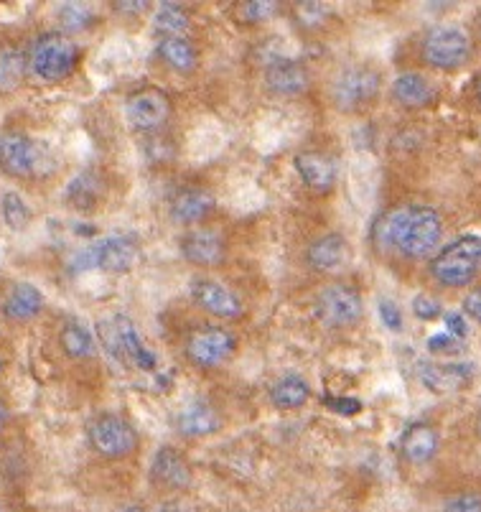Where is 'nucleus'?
Wrapping results in <instances>:
<instances>
[{
	"label": "nucleus",
	"mask_w": 481,
	"mask_h": 512,
	"mask_svg": "<svg viewBox=\"0 0 481 512\" xmlns=\"http://www.w3.org/2000/svg\"><path fill=\"white\" fill-rule=\"evenodd\" d=\"M377 232L385 248L405 258L420 260L428 258L441 245L443 220L438 209L426 207V204H403L382 217Z\"/></svg>",
	"instance_id": "obj_1"
},
{
	"label": "nucleus",
	"mask_w": 481,
	"mask_h": 512,
	"mask_svg": "<svg viewBox=\"0 0 481 512\" xmlns=\"http://www.w3.org/2000/svg\"><path fill=\"white\" fill-rule=\"evenodd\" d=\"M428 271L443 288L469 286L481 273V237L461 235L443 245L428 265Z\"/></svg>",
	"instance_id": "obj_2"
},
{
	"label": "nucleus",
	"mask_w": 481,
	"mask_h": 512,
	"mask_svg": "<svg viewBox=\"0 0 481 512\" xmlns=\"http://www.w3.org/2000/svg\"><path fill=\"white\" fill-rule=\"evenodd\" d=\"M140 258V240L133 232H118L95 240L82 250L74 260V271H105V273H125L130 271Z\"/></svg>",
	"instance_id": "obj_3"
},
{
	"label": "nucleus",
	"mask_w": 481,
	"mask_h": 512,
	"mask_svg": "<svg viewBox=\"0 0 481 512\" xmlns=\"http://www.w3.org/2000/svg\"><path fill=\"white\" fill-rule=\"evenodd\" d=\"M79 62V46L59 31H46L34 41L28 67L44 82H62Z\"/></svg>",
	"instance_id": "obj_4"
},
{
	"label": "nucleus",
	"mask_w": 481,
	"mask_h": 512,
	"mask_svg": "<svg viewBox=\"0 0 481 512\" xmlns=\"http://www.w3.org/2000/svg\"><path fill=\"white\" fill-rule=\"evenodd\" d=\"M0 171L11 179H36L51 171V156L41 143L23 133L0 136Z\"/></svg>",
	"instance_id": "obj_5"
},
{
	"label": "nucleus",
	"mask_w": 481,
	"mask_h": 512,
	"mask_svg": "<svg viewBox=\"0 0 481 512\" xmlns=\"http://www.w3.org/2000/svg\"><path fill=\"white\" fill-rule=\"evenodd\" d=\"M423 62L441 72L461 69L471 57V36L461 26H436L423 36L420 44Z\"/></svg>",
	"instance_id": "obj_6"
},
{
	"label": "nucleus",
	"mask_w": 481,
	"mask_h": 512,
	"mask_svg": "<svg viewBox=\"0 0 481 512\" xmlns=\"http://www.w3.org/2000/svg\"><path fill=\"white\" fill-rule=\"evenodd\" d=\"M382 74L367 64H354V67L342 69L336 74L331 85V97L334 105L344 113H357L362 107L372 105L380 97Z\"/></svg>",
	"instance_id": "obj_7"
},
{
	"label": "nucleus",
	"mask_w": 481,
	"mask_h": 512,
	"mask_svg": "<svg viewBox=\"0 0 481 512\" xmlns=\"http://www.w3.org/2000/svg\"><path fill=\"white\" fill-rule=\"evenodd\" d=\"M364 314L362 293L349 283H331L316 296V316L324 327L349 329Z\"/></svg>",
	"instance_id": "obj_8"
},
{
	"label": "nucleus",
	"mask_w": 481,
	"mask_h": 512,
	"mask_svg": "<svg viewBox=\"0 0 481 512\" xmlns=\"http://www.w3.org/2000/svg\"><path fill=\"white\" fill-rule=\"evenodd\" d=\"M237 349V337L230 329L217 327V324H207V327H199L186 337L184 352L186 360L196 367H204V370H212V367L224 365L235 355Z\"/></svg>",
	"instance_id": "obj_9"
},
{
	"label": "nucleus",
	"mask_w": 481,
	"mask_h": 512,
	"mask_svg": "<svg viewBox=\"0 0 481 512\" xmlns=\"http://www.w3.org/2000/svg\"><path fill=\"white\" fill-rule=\"evenodd\" d=\"M87 439H90L92 449L107 459H123L138 446L135 428L115 413H102V416L92 418L87 426Z\"/></svg>",
	"instance_id": "obj_10"
},
{
	"label": "nucleus",
	"mask_w": 481,
	"mask_h": 512,
	"mask_svg": "<svg viewBox=\"0 0 481 512\" xmlns=\"http://www.w3.org/2000/svg\"><path fill=\"white\" fill-rule=\"evenodd\" d=\"M171 110L174 107H171L166 92L151 87V90H140L128 97V102H125V120L138 133H156V130H161L168 123Z\"/></svg>",
	"instance_id": "obj_11"
},
{
	"label": "nucleus",
	"mask_w": 481,
	"mask_h": 512,
	"mask_svg": "<svg viewBox=\"0 0 481 512\" xmlns=\"http://www.w3.org/2000/svg\"><path fill=\"white\" fill-rule=\"evenodd\" d=\"M189 296L202 311L214 319H240L245 314V304L232 288L214 278H194L189 286Z\"/></svg>",
	"instance_id": "obj_12"
},
{
	"label": "nucleus",
	"mask_w": 481,
	"mask_h": 512,
	"mask_svg": "<svg viewBox=\"0 0 481 512\" xmlns=\"http://www.w3.org/2000/svg\"><path fill=\"white\" fill-rule=\"evenodd\" d=\"M179 250L186 263L199 265V268H217L227 260V242L222 232L212 227H194L186 232L179 242Z\"/></svg>",
	"instance_id": "obj_13"
},
{
	"label": "nucleus",
	"mask_w": 481,
	"mask_h": 512,
	"mask_svg": "<svg viewBox=\"0 0 481 512\" xmlns=\"http://www.w3.org/2000/svg\"><path fill=\"white\" fill-rule=\"evenodd\" d=\"M418 377L431 393L448 395L471 383V367L464 362H423Z\"/></svg>",
	"instance_id": "obj_14"
},
{
	"label": "nucleus",
	"mask_w": 481,
	"mask_h": 512,
	"mask_svg": "<svg viewBox=\"0 0 481 512\" xmlns=\"http://www.w3.org/2000/svg\"><path fill=\"white\" fill-rule=\"evenodd\" d=\"M308 82H311V77H308L306 64L298 62V59H275V62H270L268 69H265V85H268V90L273 92V95H303V92L308 90Z\"/></svg>",
	"instance_id": "obj_15"
},
{
	"label": "nucleus",
	"mask_w": 481,
	"mask_h": 512,
	"mask_svg": "<svg viewBox=\"0 0 481 512\" xmlns=\"http://www.w3.org/2000/svg\"><path fill=\"white\" fill-rule=\"evenodd\" d=\"M112 321H115V332H118V339H120L123 365H133L143 372L156 370L158 367L156 352H151V349L143 344V337H140L138 327H135V321L125 314L112 316Z\"/></svg>",
	"instance_id": "obj_16"
},
{
	"label": "nucleus",
	"mask_w": 481,
	"mask_h": 512,
	"mask_svg": "<svg viewBox=\"0 0 481 512\" xmlns=\"http://www.w3.org/2000/svg\"><path fill=\"white\" fill-rule=\"evenodd\" d=\"M214 209V197L212 192L202 189V186H184L171 197L168 204V214L171 220L179 222V225H199L202 220H207Z\"/></svg>",
	"instance_id": "obj_17"
},
{
	"label": "nucleus",
	"mask_w": 481,
	"mask_h": 512,
	"mask_svg": "<svg viewBox=\"0 0 481 512\" xmlns=\"http://www.w3.org/2000/svg\"><path fill=\"white\" fill-rule=\"evenodd\" d=\"M349 260V242L347 237L339 235V232H329V235H321L316 240H311V245L306 248V263L308 268H314L319 273H334L339 268H344Z\"/></svg>",
	"instance_id": "obj_18"
},
{
	"label": "nucleus",
	"mask_w": 481,
	"mask_h": 512,
	"mask_svg": "<svg viewBox=\"0 0 481 512\" xmlns=\"http://www.w3.org/2000/svg\"><path fill=\"white\" fill-rule=\"evenodd\" d=\"M153 482L168 487V490H184L191 484V469L186 456L174 446H161L153 456L151 464Z\"/></svg>",
	"instance_id": "obj_19"
},
{
	"label": "nucleus",
	"mask_w": 481,
	"mask_h": 512,
	"mask_svg": "<svg viewBox=\"0 0 481 512\" xmlns=\"http://www.w3.org/2000/svg\"><path fill=\"white\" fill-rule=\"evenodd\" d=\"M392 100L398 105L408 107V110H420V107H428L433 100H436V85L426 74L420 72H403L392 79L390 87Z\"/></svg>",
	"instance_id": "obj_20"
},
{
	"label": "nucleus",
	"mask_w": 481,
	"mask_h": 512,
	"mask_svg": "<svg viewBox=\"0 0 481 512\" xmlns=\"http://www.w3.org/2000/svg\"><path fill=\"white\" fill-rule=\"evenodd\" d=\"M438 449H441V436L431 423H413L405 428V434L400 436V451L410 464L420 467L436 459Z\"/></svg>",
	"instance_id": "obj_21"
},
{
	"label": "nucleus",
	"mask_w": 481,
	"mask_h": 512,
	"mask_svg": "<svg viewBox=\"0 0 481 512\" xmlns=\"http://www.w3.org/2000/svg\"><path fill=\"white\" fill-rule=\"evenodd\" d=\"M298 176L311 192H329L331 186L336 184V164L329 156L319 151H301L293 158Z\"/></svg>",
	"instance_id": "obj_22"
},
{
	"label": "nucleus",
	"mask_w": 481,
	"mask_h": 512,
	"mask_svg": "<svg viewBox=\"0 0 481 512\" xmlns=\"http://www.w3.org/2000/svg\"><path fill=\"white\" fill-rule=\"evenodd\" d=\"M176 428H179L181 436H189V439H199V436L217 434L222 428V416L217 413V408H212L209 403L199 400V403H191L176 418Z\"/></svg>",
	"instance_id": "obj_23"
},
{
	"label": "nucleus",
	"mask_w": 481,
	"mask_h": 512,
	"mask_svg": "<svg viewBox=\"0 0 481 512\" xmlns=\"http://www.w3.org/2000/svg\"><path fill=\"white\" fill-rule=\"evenodd\" d=\"M41 309H44V293L34 283H16L3 304V316L8 321H28Z\"/></svg>",
	"instance_id": "obj_24"
},
{
	"label": "nucleus",
	"mask_w": 481,
	"mask_h": 512,
	"mask_svg": "<svg viewBox=\"0 0 481 512\" xmlns=\"http://www.w3.org/2000/svg\"><path fill=\"white\" fill-rule=\"evenodd\" d=\"M311 400V385L301 375H283L270 385V403L278 411H298Z\"/></svg>",
	"instance_id": "obj_25"
},
{
	"label": "nucleus",
	"mask_w": 481,
	"mask_h": 512,
	"mask_svg": "<svg viewBox=\"0 0 481 512\" xmlns=\"http://www.w3.org/2000/svg\"><path fill=\"white\" fill-rule=\"evenodd\" d=\"M26 54L16 44H0V97L21 90L26 79Z\"/></svg>",
	"instance_id": "obj_26"
},
{
	"label": "nucleus",
	"mask_w": 481,
	"mask_h": 512,
	"mask_svg": "<svg viewBox=\"0 0 481 512\" xmlns=\"http://www.w3.org/2000/svg\"><path fill=\"white\" fill-rule=\"evenodd\" d=\"M156 51L161 62L166 67L176 69V72H191L196 67V62H199L196 46L186 36H166V39L158 41Z\"/></svg>",
	"instance_id": "obj_27"
},
{
	"label": "nucleus",
	"mask_w": 481,
	"mask_h": 512,
	"mask_svg": "<svg viewBox=\"0 0 481 512\" xmlns=\"http://www.w3.org/2000/svg\"><path fill=\"white\" fill-rule=\"evenodd\" d=\"M102 197H105V181H102L95 171H84V174H79L67 189L69 204L77 207L79 212H92V209L100 204Z\"/></svg>",
	"instance_id": "obj_28"
},
{
	"label": "nucleus",
	"mask_w": 481,
	"mask_h": 512,
	"mask_svg": "<svg viewBox=\"0 0 481 512\" xmlns=\"http://www.w3.org/2000/svg\"><path fill=\"white\" fill-rule=\"evenodd\" d=\"M59 344H62L64 355L69 360H87L95 352V337L84 324L79 321H67L59 332Z\"/></svg>",
	"instance_id": "obj_29"
},
{
	"label": "nucleus",
	"mask_w": 481,
	"mask_h": 512,
	"mask_svg": "<svg viewBox=\"0 0 481 512\" xmlns=\"http://www.w3.org/2000/svg\"><path fill=\"white\" fill-rule=\"evenodd\" d=\"M153 29L161 34V39L184 36V31L189 29V13L181 3H161L156 8V16H153Z\"/></svg>",
	"instance_id": "obj_30"
},
{
	"label": "nucleus",
	"mask_w": 481,
	"mask_h": 512,
	"mask_svg": "<svg viewBox=\"0 0 481 512\" xmlns=\"http://www.w3.org/2000/svg\"><path fill=\"white\" fill-rule=\"evenodd\" d=\"M95 18V8L87 6V3H64V6L59 8V23H62L67 31H72V34L90 29L92 23H95Z\"/></svg>",
	"instance_id": "obj_31"
},
{
	"label": "nucleus",
	"mask_w": 481,
	"mask_h": 512,
	"mask_svg": "<svg viewBox=\"0 0 481 512\" xmlns=\"http://www.w3.org/2000/svg\"><path fill=\"white\" fill-rule=\"evenodd\" d=\"M0 214L11 230H23L28 225V207L16 192H6L0 199Z\"/></svg>",
	"instance_id": "obj_32"
},
{
	"label": "nucleus",
	"mask_w": 481,
	"mask_h": 512,
	"mask_svg": "<svg viewBox=\"0 0 481 512\" xmlns=\"http://www.w3.org/2000/svg\"><path fill=\"white\" fill-rule=\"evenodd\" d=\"M237 13H240V21L245 23H265L278 13V3H270V0L240 3V6H237Z\"/></svg>",
	"instance_id": "obj_33"
},
{
	"label": "nucleus",
	"mask_w": 481,
	"mask_h": 512,
	"mask_svg": "<svg viewBox=\"0 0 481 512\" xmlns=\"http://www.w3.org/2000/svg\"><path fill=\"white\" fill-rule=\"evenodd\" d=\"M377 314H380V321L385 324L390 332H403V311H400V306L395 304V301L390 299H380L377 301Z\"/></svg>",
	"instance_id": "obj_34"
},
{
	"label": "nucleus",
	"mask_w": 481,
	"mask_h": 512,
	"mask_svg": "<svg viewBox=\"0 0 481 512\" xmlns=\"http://www.w3.org/2000/svg\"><path fill=\"white\" fill-rule=\"evenodd\" d=\"M461 349V339H456L454 334H433L431 339H428V352L431 355H456Z\"/></svg>",
	"instance_id": "obj_35"
},
{
	"label": "nucleus",
	"mask_w": 481,
	"mask_h": 512,
	"mask_svg": "<svg viewBox=\"0 0 481 512\" xmlns=\"http://www.w3.org/2000/svg\"><path fill=\"white\" fill-rule=\"evenodd\" d=\"M443 512H481V495L476 492H464L456 495L443 505Z\"/></svg>",
	"instance_id": "obj_36"
},
{
	"label": "nucleus",
	"mask_w": 481,
	"mask_h": 512,
	"mask_svg": "<svg viewBox=\"0 0 481 512\" xmlns=\"http://www.w3.org/2000/svg\"><path fill=\"white\" fill-rule=\"evenodd\" d=\"M413 311L420 321H433L443 314V306L436 299H431V296H415Z\"/></svg>",
	"instance_id": "obj_37"
},
{
	"label": "nucleus",
	"mask_w": 481,
	"mask_h": 512,
	"mask_svg": "<svg viewBox=\"0 0 481 512\" xmlns=\"http://www.w3.org/2000/svg\"><path fill=\"white\" fill-rule=\"evenodd\" d=\"M461 306H464V314L469 316V319L479 321L481 324V288H474V291L466 293Z\"/></svg>",
	"instance_id": "obj_38"
},
{
	"label": "nucleus",
	"mask_w": 481,
	"mask_h": 512,
	"mask_svg": "<svg viewBox=\"0 0 481 512\" xmlns=\"http://www.w3.org/2000/svg\"><path fill=\"white\" fill-rule=\"evenodd\" d=\"M326 406L344 413V416H354V413L362 411V403L357 398H326Z\"/></svg>",
	"instance_id": "obj_39"
},
{
	"label": "nucleus",
	"mask_w": 481,
	"mask_h": 512,
	"mask_svg": "<svg viewBox=\"0 0 481 512\" xmlns=\"http://www.w3.org/2000/svg\"><path fill=\"white\" fill-rule=\"evenodd\" d=\"M446 332L454 334L456 339H464L466 337V321H464V316L456 314V311L446 314Z\"/></svg>",
	"instance_id": "obj_40"
},
{
	"label": "nucleus",
	"mask_w": 481,
	"mask_h": 512,
	"mask_svg": "<svg viewBox=\"0 0 481 512\" xmlns=\"http://www.w3.org/2000/svg\"><path fill=\"white\" fill-rule=\"evenodd\" d=\"M112 8L120 13H143L148 11V3H115Z\"/></svg>",
	"instance_id": "obj_41"
},
{
	"label": "nucleus",
	"mask_w": 481,
	"mask_h": 512,
	"mask_svg": "<svg viewBox=\"0 0 481 512\" xmlns=\"http://www.w3.org/2000/svg\"><path fill=\"white\" fill-rule=\"evenodd\" d=\"M6 423H8V408L0 403V431L6 428Z\"/></svg>",
	"instance_id": "obj_42"
},
{
	"label": "nucleus",
	"mask_w": 481,
	"mask_h": 512,
	"mask_svg": "<svg viewBox=\"0 0 481 512\" xmlns=\"http://www.w3.org/2000/svg\"><path fill=\"white\" fill-rule=\"evenodd\" d=\"M166 507H168V510H174V512H189V510H186L184 502H166Z\"/></svg>",
	"instance_id": "obj_43"
},
{
	"label": "nucleus",
	"mask_w": 481,
	"mask_h": 512,
	"mask_svg": "<svg viewBox=\"0 0 481 512\" xmlns=\"http://www.w3.org/2000/svg\"><path fill=\"white\" fill-rule=\"evenodd\" d=\"M123 512H148V510H146V507H140V505H128Z\"/></svg>",
	"instance_id": "obj_44"
},
{
	"label": "nucleus",
	"mask_w": 481,
	"mask_h": 512,
	"mask_svg": "<svg viewBox=\"0 0 481 512\" xmlns=\"http://www.w3.org/2000/svg\"><path fill=\"white\" fill-rule=\"evenodd\" d=\"M474 428H476V436H479V439H481V411L476 413V423H474Z\"/></svg>",
	"instance_id": "obj_45"
},
{
	"label": "nucleus",
	"mask_w": 481,
	"mask_h": 512,
	"mask_svg": "<svg viewBox=\"0 0 481 512\" xmlns=\"http://www.w3.org/2000/svg\"><path fill=\"white\" fill-rule=\"evenodd\" d=\"M476 102H479V107H481V77L479 79H476Z\"/></svg>",
	"instance_id": "obj_46"
},
{
	"label": "nucleus",
	"mask_w": 481,
	"mask_h": 512,
	"mask_svg": "<svg viewBox=\"0 0 481 512\" xmlns=\"http://www.w3.org/2000/svg\"><path fill=\"white\" fill-rule=\"evenodd\" d=\"M0 370H3V362H0Z\"/></svg>",
	"instance_id": "obj_47"
}]
</instances>
